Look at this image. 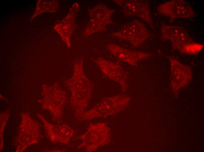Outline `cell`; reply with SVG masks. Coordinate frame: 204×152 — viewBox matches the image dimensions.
Instances as JSON below:
<instances>
[{
	"instance_id": "obj_3",
	"label": "cell",
	"mask_w": 204,
	"mask_h": 152,
	"mask_svg": "<svg viewBox=\"0 0 204 152\" xmlns=\"http://www.w3.org/2000/svg\"><path fill=\"white\" fill-rule=\"evenodd\" d=\"M161 38L171 43L173 49L181 52L185 47L194 42L183 27L162 23L161 28Z\"/></svg>"
},
{
	"instance_id": "obj_2",
	"label": "cell",
	"mask_w": 204,
	"mask_h": 152,
	"mask_svg": "<svg viewBox=\"0 0 204 152\" xmlns=\"http://www.w3.org/2000/svg\"><path fill=\"white\" fill-rule=\"evenodd\" d=\"M150 34L144 24L139 20H135L125 24L121 30L113 33L112 35L127 41L137 47L148 39Z\"/></svg>"
},
{
	"instance_id": "obj_7",
	"label": "cell",
	"mask_w": 204,
	"mask_h": 152,
	"mask_svg": "<svg viewBox=\"0 0 204 152\" xmlns=\"http://www.w3.org/2000/svg\"><path fill=\"white\" fill-rule=\"evenodd\" d=\"M79 9L78 4H73L66 17L54 27L69 48L71 46L70 38L74 28L76 15Z\"/></svg>"
},
{
	"instance_id": "obj_5",
	"label": "cell",
	"mask_w": 204,
	"mask_h": 152,
	"mask_svg": "<svg viewBox=\"0 0 204 152\" xmlns=\"http://www.w3.org/2000/svg\"><path fill=\"white\" fill-rule=\"evenodd\" d=\"M114 1L122 8V11L127 16H135L144 20L150 27H153V23L150 13L149 4L144 0H114Z\"/></svg>"
},
{
	"instance_id": "obj_8",
	"label": "cell",
	"mask_w": 204,
	"mask_h": 152,
	"mask_svg": "<svg viewBox=\"0 0 204 152\" xmlns=\"http://www.w3.org/2000/svg\"><path fill=\"white\" fill-rule=\"evenodd\" d=\"M107 47L111 53L118 59L133 65H136L139 61L150 56L149 53L126 49L113 44H108Z\"/></svg>"
},
{
	"instance_id": "obj_4",
	"label": "cell",
	"mask_w": 204,
	"mask_h": 152,
	"mask_svg": "<svg viewBox=\"0 0 204 152\" xmlns=\"http://www.w3.org/2000/svg\"><path fill=\"white\" fill-rule=\"evenodd\" d=\"M157 10L160 14L171 19L189 18L195 14L189 3L183 0H173L159 5Z\"/></svg>"
},
{
	"instance_id": "obj_1",
	"label": "cell",
	"mask_w": 204,
	"mask_h": 152,
	"mask_svg": "<svg viewBox=\"0 0 204 152\" xmlns=\"http://www.w3.org/2000/svg\"><path fill=\"white\" fill-rule=\"evenodd\" d=\"M115 10L109 9L103 4L97 5L88 10L89 22L84 32L85 36L104 30L106 26L113 23L110 17Z\"/></svg>"
},
{
	"instance_id": "obj_6",
	"label": "cell",
	"mask_w": 204,
	"mask_h": 152,
	"mask_svg": "<svg viewBox=\"0 0 204 152\" xmlns=\"http://www.w3.org/2000/svg\"><path fill=\"white\" fill-rule=\"evenodd\" d=\"M171 67V86L174 91H177L188 84L192 78L191 68L181 63L173 57L169 58Z\"/></svg>"
}]
</instances>
